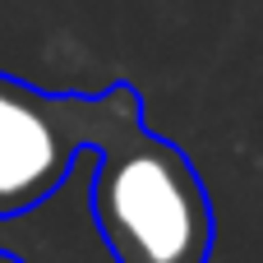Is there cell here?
I'll use <instances>...</instances> for the list:
<instances>
[{
  "label": "cell",
  "mask_w": 263,
  "mask_h": 263,
  "mask_svg": "<svg viewBox=\"0 0 263 263\" xmlns=\"http://www.w3.org/2000/svg\"><path fill=\"white\" fill-rule=\"evenodd\" d=\"M0 263H23V259H14V254H5V250H0Z\"/></svg>",
  "instance_id": "3"
},
{
  "label": "cell",
  "mask_w": 263,
  "mask_h": 263,
  "mask_svg": "<svg viewBox=\"0 0 263 263\" xmlns=\"http://www.w3.org/2000/svg\"><path fill=\"white\" fill-rule=\"evenodd\" d=\"M143 125V97L129 83L106 92H46L0 74V222L55 199L83 153Z\"/></svg>",
  "instance_id": "2"
},
{
  "label": "cell",
  "mask_w": 263,
  "mask_h": 263,
  "mask_svg": "<svg viewBox=\"0 0 263 263\" xmlns=\"http://www.w3.org/2000/svg\"><path fill=\"white\" fill-rule=\"evenodd\" d=\"M88 203L116 263H208V190L190 153L148 125H129L92 153Z\"/></svg>",
  "instance_id": "1"
}]
</instances>
